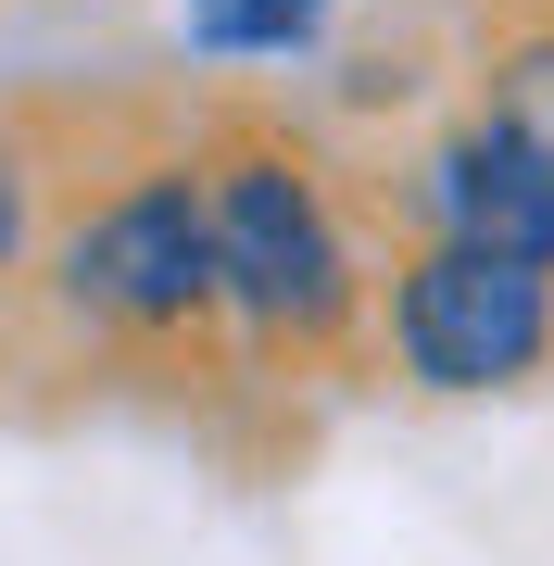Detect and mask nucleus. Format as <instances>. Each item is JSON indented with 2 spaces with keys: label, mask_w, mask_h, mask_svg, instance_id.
Segmentation results:
<instances>
[{
  "label": "nucleus",
  "mask_w": 554,
  "mask_h": 566,
  "mask_svg": "<svg viewBox=\"0 0 554 566\" xmlns=\"http://www.w3.org/2000/svg\"><path fill=\"white\" fill-rule=\"evenodd\" d=\"M390 340H404V365L429 390H504V378H530L542 340H554V290H542V264H516V252L441 240L429 264H404Z\"/></svg>",
  "instance_id": "nucleus-1"
},
{
  "label": "nucleus",
  "mask_w": 554,
  "mask_h": 566,
  "mask_svg": "<svg viewBox=\"0 0 554 566\" xmlns=\"http://www.w3.org/2000/svg\"><path fill=\"white\" fill-rule=\"evenodd\" d=\"M202 214H215V290H240L265 327H328L341 315L353 264H341V227H328V202H315L303 164L240 151Z\"/></svg>",
  "instance_id": "nucleus-2"
},
{
  "label": "nucleus",
  "mask_w": 554,
  "mask_h": 566,
  "mask_svg": "<svg viewBox=\"0 0 554 566\" xmlns=\"http://www.w3.org/2000/svg\"><path fill=\"white\" fill-rule=\"evenodd\" d=\"M63 277H76V303H102L126 327H189L215 303V214H202V189L189 177H139L114 214L76 227Z\"/></svg>",
  "instance_id": "nucleus-3"
},
{
  "label": "nucleus",
  "mask_w": 554,
  "mask_h": 566,
  "mask_svg": "<svg viewBox=\"0 0 554 566\" xmlns=\"http://www.w3.org/2000/svg\"><path fill=\"white\" fill-rule=\"evenodd\" d=\"M429 214L441 240H479V252H516V264H554V151L530 126H467L441 164H429Z\"/></svg>",
  "instance_id": "nucleus-4"
},
{
  "label": "nucleus",
  "mask_w": 554,
  "mask_h": 566,
  "mask_svg": "<svg viewBox=\"0 0 554 566\" xmlns=\"http://www.w3.org/2000/svg\"><path fill=\"white\" fill-rule=\"evenodd\" d=\"M189 25H202V51H290L328 25V0H202Z\"/></svg>",
  "instance_id": "nucleus-5"
},
{
  "label": "nucleus",
  "mask_w": 554,
  "mask_h": 566,
  "mask_svg": "<svg viewBox=\"0 0 554 566\" xmlns=\"http://www.w3.org/2000/svg\"><path fill=\"white\" fill-rule=\"evenodd\" d=\"M504 126H530V139L554 151V39L516 51V76H504Z\"/></svg>",
  "instance_id": "nucleus-6"
},
{
  "label": "nucleus",
  "mask_w": 554,
  "mask_h": 566,
  "mask_svg": "<svg viewBox=\"0 0 554 566\" xmlns=\"http://www.w3.org/2000/svg\"><path fill=\"white\" fill-rule=\"evenodd\" d=\"M25 252V177H13V151H0V264Z\"/></svg>",
  "instance_id": "nucleus-7"
}]
</instances>
